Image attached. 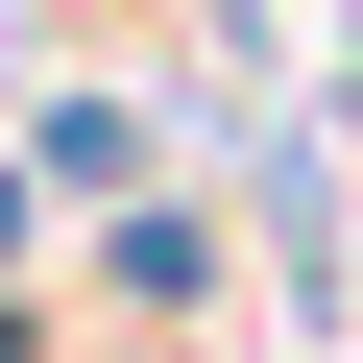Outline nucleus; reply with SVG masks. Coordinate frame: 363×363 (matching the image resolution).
I'll use <instances>...</instances> for the list:
<instances>
[{
    "label": "nucleus",
    "mask_w": 363,
    "mask_h": 363,
    "mask_svg": "<svg viewBox=\"0 0 363 363\" xmlns=\"http://www.w3.org/2000/svg\"><path fill=\"white\" fill-rule=\"evenodd\" d=\"M49 194H145V121L121 97H49Z\"/></svg>",
    "instance_id": "nucleus-1"
}]
</instances>
